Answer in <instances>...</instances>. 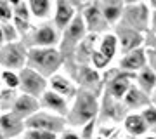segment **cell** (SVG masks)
<instances>
[{
	"mask_svg": "<svg viewBox=\"0 0 156 139\" xmlns=\"http://www.w3.org/2000/svg\"><path fill=\"white\" fill-rule=\"evenodd\" d=\"M62 64H64V57L57 50V47H33V49H28L26 66L40 73L47 80L52 75H56Z\"/></svg>",
	"mask_w": 156,
	"mask_h": 139,
	"instance_id": "1",
	"label": "cell"
},
{
	"mask_svg": "<svg viewBox=\"0 0 156 139\" xmlns=\"http://www.w3.org/2000/svg\"><path fill=\"white\" fill-rule=\"evenodd\" d=\"M97 111H99V103L95 92L80 87L73 99V106L69 108L66 122L69 125H85L94 120Z\"/></svg>",
	"mask_w": 156,
	"mask_h": 139,
	"instance_id": "2",
	"label": "cell"
},
{
	"mask_svg": "<svg viewBox=\"0 0 156 139\" xmlns=\"http://www.w3.org/2000/svg\"><path fill=\"white\" fill-rule=\"evenodd\" d=\"M87 37V28H85V23L82 19V14H76L75 19H73L69 24L66 26V30L62 31V37L59 40V47L57 50L61 52V56L66 59V57H71L75 54L76 47L80 45V42Z\"/></svg>",
	"mask_w": 156,
	"mask_h": 139,
	"instance_id": "3",
	"label": "cell"
},
{
	"mask_svg": "<svg viewBox=\"0 0 156 139\" xmlns=\"http://www.w3.org/2000/svg\"><path fill=\"white\" fill-rule=\"evenodd\" d=\"M26 57H28V47L19 42L4 44L0 47V68L2 70H11V71H21L26 66Z\"/></svg>",
	"mask_w": 156,
	"mask_h": 139,
	"instance_id": "4",
	"label": "cell"
},
{
	"mask_svg": "<svg viewBox=\"0 0 156 139\" xmlns=\"http://www.w3.org/2000/svg\"><path fill=\"white\" fill-rule=\"evenodd\" d=\"M21 42L28 49H33V47H57L59 45V31L56 30L54 24L45 23L42 26H33L30 30V33H26L21 38Z\"/></svg>",
	"mask_w": 156,
	"mask_h": 139,
	"instance_id": "5",
	"label": "cell"
},
{
	"mask_svg": "<svg viewBox=\"0 0 156 139\" xmlns=\"http://www.w3.org/2000/svg\"><path fill=\"white\" fill-rule=\"evenodd\" d=\"M66 123L68 122L64 117H59L56 113L40 110L35 115H31L30 118L24 120V127L33 129V130H47V132H52V134H59L64 130Z\"/></svg>",
	"mask_w": 156,
	"mask_h": 139,
	"instance_id": "6",
	"label": "cell"
},
{
	"mask_svg": "<svg viewBox=\"0 0 156 139\" xmlns=\"http://www.w3.org/2000/svg\"><path fill=\"white\" fill-rule=\"evenodd\" d=\"M47 89H49V80L42 77L40 73H37L35 70L24 66L19 71V92L21 94L40 99Z\"/></svg>",
	"mask_w": 156,
	"mask_h": 139,
	"instance_id": "7",
	"label": "cell"
},
{
	"mask_svg": "<svg viewBox=\"0 0 156 139\" xmlns=\"http://www.w3.org/2000/svg\"><path fill=\"white\" fill-rule=\"evenodd\" d=\"M118 24L127 26L135 31H146L149 26V11L144 4H135V5H127L123 9V16Z\"/></svg>",
	"mask_w": 156,
	"mask_h": 139,
	"instance_id": "8",
	"label": "cell"
},
{
	"mask_svg": "<svg viewBox=\"0 0 156 139\" xmlns=\"http://www.w3.org/2000/svg\"><path fill=\"white\" fill-rule=\"evenodd\" d=\"M82 19L85 23L87 33L99 35L109 28V24L106 23V19H104V16H102V12H101L97 4H90V5L85 7L82 11Z\"/></svg>",
	"mask_w": 156,
	"mask_h": 139,
	"instance_id": "9",
	"label": "cell"
},
{
	"mask_svg": "<svg viewBox=\"0 0 156 139\" xmlns=\"http://www.w3.org/2000/svg\"><path fill=\"white\" fill-rule=\"evenodd\" d=\"M40 103V110H47L50 113H56L59 117H68L69 113V104H68V99H64L62 96L56 94L54 90L47 89L44 92V96L38 99Z\"/></svg>",
	"mask_w": 156,
	"mask_h": 139,
	"instance_id": "10",
	"label": "cell"
},
{
	"mask_svg": "<svg viewBox=\"0 0 156 139\" xmlns=\"http://www.w3.org/2000/svg\"><path fill=\"white\" fill-rule=\"evenodd\" d=\"M135 78V73H130V71H120L116 73L115 77L108 82V96L113 97V99H123L127 90L134 85L132 80Z\"/></svg>",
	"mask_w": 156,
	"mask_h": 139,
	"instance_id": "11",
	"label": "cell"
},
{
	"mask_svg": "<svg viewBox=\"0 0 156 139\" xmlns=\"http://www.w3.org/2000/svg\"><path fill=\"white\" fill-rule=\"evenodd\" d=\"M75 16H76V9L69 2L56 0V4H54V23L52 24L56 26V30L59 33H62L66 30V26L75 19Z\"/></svg>",
	"mask_w": 156,
	"mask_h": 139,
	"instance_id": "12",
	"label": "cell"
},
{
	"mask_svg": "<svg viewBox=\"0 0 156 139\" xmlns=\"http://www.w3.org/2000/svg\"><path fill=\"white\" fill-rule=\"evenodd\" d=\"M115 35H116V38H118V44L122 45L123 56L128 54V52H132V50H135V49H139L140 44L144 42L142 33L135 31V30H130L127 26H122V24H118V30Z\"/></svg>",
	"mask_w": 156,
	"mask_h": 139,
	"instance_id": "13",
	"label": "cell"
},
{
	"mask_svg": "<svg viewBox=\"0 0 156 139\" xmlns=\"http://www.w3.org/2000/svg\"><path fill=\"white\" fill-rule=\"evenodd\" d=\"M37 111H40V103L38 99H35L31 96H26V94H21L16 97L14 104L11 108V113H14L16 117H19L21 120H26L30 118L31 115H35Z\"/></svg>",
	"mask_w": 156,
	"mask_h": 139,
	"instance_id": "14",
	"label": "cell"
},
{
	"mask_svg": "<svg viewBox=\"0 0 156 139\" xmlns=\"http://www.w3.org/2000/svg\"><path fill=\"white\" fill-rule=\"evenodd\" d=\"M24 120L16 117L14 113L7 111V113H0V132L4 134L7 139H14L19 134H24Z\"/></svg>",
	"mask_w": 156,
	"mask_h": 139,
	"instance_id": "15",
	"label": "cell"
},
{
	"mask_svg": "<svg viewBox=\"0 0 156 139\" xmlns=\"http://www.w3.org/2000/svg\"><path fill=\"white\" fill-rule=\"evenodd\" d=\"M49 89L54 90L56 94L62 96L64 99H75L76 96V85L73 80H69L68 77L61 75V73H56L49 78Z\"/></svg>",
	"mask_w": 156,
	"mask_h": 139,
	"instance_id": "16",
	"label": "cell"
},
{
	"mask_svg": "<svg viewBox=\"0 0 156 139\" xmlns=\"http://www.w3.org/2000/svg\"><path fill=\"white\" fill-rule=\"evenodd\" d=\"M146 64H147V52L142 47L125 54L122 57V61H120L122 71H130V73L140 71L142 68H146Z\"/></svg>",
	"mask_w": 156,
	"mask_h": 139,
	"instance_id": "17",
	"label": "cell"
},
{
	"mask_svg": "<svg viewBox=\"0 0 156 139\" xmlns=\"http://www.w3.org/2000/svg\"><path fill=\"white\" fill-rule=\"evenodd\" d=\"M97 40H99V35L87 33V37H85L82 42H80V45L76 47L75 54H73V59H75V61H76L80 66H85V64H89L92 52L97 49V47H95V44H99Z\"/></svg>",
	"mask_w": 156,
	"mask_h": 139,
	"instance_id": "18",
	"label": "cell"
},
{
	"mask_svg": "<svg viewBox=\"0 0 156 139\" xmlns=\"http://www.w3.org/2000/svg\"><path fill=\"white\" fill-rule=\"evenodd\" d=\"M76 80L82 85V89L92 90L95 85H99L101 82V75L97 70H94L92 66L85 64V66H78L76 70Z\"/></svg>",
	"mask_w": 156,
	"mask_h": 139,
	"instance_id": "19",
	"label": "cell"
},
{
	"mask_svg": "<svg viewBox=\"0 0 156 139\" xmlns=\"http://www.w3.org/2000/svg\"><path fill=\"white\" fill-rule=\"evenodd\" d=\"M123 101H125L127 108H130V110H137V108H144V106L147 108L149 106V97H147V94H146L144 90H140L137 85H132L127 90Z\"/></svg>",
	"mask_w": 156,
	"mask_h": 139,
	"instance_id": "20",
	"label": "cell"
},
{
	"mask_svg": "<svg viewBox=\"0 0 156 139\" xmlns=\"http://www.w3.org/2000/svg\"><path fill=\"white\" fill-rule=\"evenodd\" d=\"M97 50H99L101 54L106 56L109 61H113V57L116 56V50H118V38H116V35H115V33H104L99 38Z\"/></svg>",
	"mask_w": 156,
	"mask_h": 139,
	"instance_id": "21",
	"label": "cell"
},
{
	"mask_svg": "<svg viewBox=\"0 0 156 139\" xmlns=\"http://www.w3.org/2000/svg\"><path fill=\"white\" fill-rule=\"evenodd\" d=\"M135 80H137V87L140 90H144L146 94H149L156 89V73L151 70V68H142L137 75H135Z\"/></svg>",
	"mask_w": 156,
	"mask_h": 139,
	"instance_id": "22",
	"label": "cell"
},
{
	"mask_svg": "<svg viewBox=\"0 0 156 139\" xmlns=\"http://www.w3.org/2000/svg\"><path fill=\"white\" fill-rule=\"evenodd\" d=\"M125 129H127L128 134H132L134 137H137V136H142V134H146V130H147V123H146V120L142 118V115H135V113H130V115H127L125 117Z\"/></svg>",
	"mask_w": 156,
	"mask_h": 139,
	"instance_id": "23",
	"label": "cell"
},
{
	"mask_svg": "<svg viewBox=\"0 0 156 139\" xmlns=\"http://www.w3.org/2000/svg\"><path fill=\"white\" fill-rule=\"evenodd\" d=\"M26 4L31 17H37V19L49 17L52 12V0H26Z\"/></svg>",
	"mask_w": 156,
	"mask_h": 139,
	"instance_id": "24",
	"label": "cell"
},
{
	"mask_svg": "<svg viewBox=\"0 0 156 139\" xmlns=\"http://www.w3.org/2000/svg\"><path fill=\"white\" fill-rule=\"evenodd\" d=\"M97 5H99L101 12H102V16H104V19H106V23L109 26L120 23L125 5H106V4H97Z\"/></svg>",
	"mask_w": 156,
	"mask_h": 139,
	"instance_id": "25",
	"label": "cell"
},
{
	"mask_svg": "<svg viewBox=\"0 0 156 139\" xmlns=\"http://www.w3.org/2000/svg\"><path fill=\"white\" fill-rule=\"evenodd\" d=\"M19 96V90H14V89H2L0 90V111L2 113H7L11 111L12 104L16 97Z\"/></svg>",
	"mask_w": 156,
	"mask_h": 139,
	"instance_id": "26",
	"label": "cell"
},
{
	"mask_svg": "<svg viewBox=\"0 0 156 139\" xmlns=\"http://www.w3.org/2000/svg\"><path fill=\"white\" fill-rule=\"evenodd\" d=\"M0 78H2V83L5 85V89L19 90V73H17V71L2 70V73H0Z\"/></svg>",
	"mask_w": 156,
	"mask_h": 139,
	"instance_id": "27",
	"label": "cell"
},
{
	"mask_svg": "<svg viewBox=\"0 0 156 139\" xmlns=\"http://www.w3.org/2000/svg\"><path fill=\"white\" fill-rule=\"evenodd\" d=\"M0 26H2V33H4L5 44H12V42H19V40H21V35H19V31L16 30V26L12 24V21L2 23Z\"/></svg>",
	"mask_w": 156,
	"mask_h": 139,
	"instance_id": "28",
	"label": "cell"
},
{
	"mask_svg": "<svg viewBox=\"0 0 156 139\" xmlns=\"http://www.w3.org/2000/svg\"><path fill=\"white\" fill-rule=\"evenodd\" d=\"M109 63L111 61H109L104 54H101L97 49H95L94 52H92V56H90V64H92V68L97 70V71H99V70H106V68L109 66Z\"/></svg>",
	"mask_w": 156,
	"mask_h": 139,
	"instance_id": "29",
	"label": "cell"
},
{
	"mask_svg": "<svg viewBox=\"0 0 156 139\" xmlns=\"http://www.w3.org/2000/svg\"><path fill=\"white\" fill-rule=\"evenodd\" d=\"M24 139H57V134L47 132V130H33V129H26V130H24Z\"/></svg>",
	"mask_w": 156,
	"mask_h": 139,
	"instance_id": "30",
	"label": "cell"
},
{
	"mask_svg": "<svg viewBox=\"0 0 156 139\" xmlns=\"http://www.w3.org/2000/svg\"><path fill=\"white\" fill-rule=\"evenodd\" d=\"M12 21V7L9 0H0V23Z\"/></svg>",
	"mask_w": 156,
	"mask_h": 139,
	"instance_id": "31",
	"label": "cell"
},
{
	"mask_svg": "<svg viewBox=\"0 0 156 139\" xmlns=\"http://www.w3.org/2000/svg\"><path fill=\"white\" fill-rule=\"evenodd\" d=\"M142 118L146 120V123H147V125L156 123V108H153V106L144 108V111H142Z\"/></svg>",
	"mask_w": 156,
	"mask_h": 139,
	"instance_id": "32",
	"label": "cell"
},
{
	"mask_svg": "<svg viewBox=\"0 0 156 139\" xmlns=\"http://www.w3.org/2000/svg\"><path fill=\"white\" fill-rule=\"evenodd\" d=\"M146 52H147V61H149V64H151V70L156 73V47L154 49L146 50Z\"/></svg>",
	"mask_w": 156,
	"mask_h": 139,
	"instance_id": "33",
	"label": "cell"
},
{
	"mask_svg": "<svg viewBox=\"0 0 156 139\" xmlns=\"http://www.w3.org/2000/svg\"><path fill=\"white\" fill-rule=\"evenodd\" d=\"M92 130H94V120L83 125V134H82V139H90V137H92Z\"/></svg>",
	"mask_w": 156,
	"mask_h": 139,
	"instance_id": "34",
	"label": "cell"
},
{
	"mask_svg": "<svg viewBox=\"0 0 156 139\" xmlns=\"http://www.w3.org/2000/svg\"><path fill=\"white\" fill-rule=\"evenodd\" d=\"M66 2H69L75 9H76V7H83V9H85L87 5L92 4V0H66Z\"/></svg>",
	"mask_w": 156,
	"mask_h": 139,
	"instance_id": "35",
	"label": "cell"
},
{
	"mask_svg": "<svg viewBox=\"0 0 156 139\" xmlns=\"http://www.w3.org/2000/svg\"><path fill=\"white\" fill-rule=\"evenodd\" d=\"M61 139H82V136H78L76 132H62L61 134Z\"/></svg>",
	"mask_w": 156,
	"mask_h": 139,
	"instance_id": "36",
	"label": "cell"
},
{
	"mask_svg": "<svg viewBox=\"0 0 156 139\" xmlns=\"http://www.w3.org/2000/svg\"><path fill=\"white\" fill-rule=\"evenodd\" d=\"M23 2H24V0H9V4H11L12 9H16V7L19 5V4H23Z\"/></svg>",
	"mask_w": 156,
	"mask_h": 139,
	"instance_id": "37",
	"label": "cell"
},
{
	"mask_svg": "<svg viewBox=\"0 0 156 139\" xmlns=\"http://www.w3.org/2000/svg\"><path fill=\"white\" fill-rule=\"evenodd\" d=\"M125 5H135V4H140V0H123Z\"/></svg>",
	"mask_w": 156,
	"mask_h": 139,
	"instance_id": "38",
	"label": "cell"
},
{
	"mask_svg": "<svg viewBox=\"0 0 156 139\" xmlns=\"http://www.w3.org/2000/svg\"><path fill=\"white\" fill-rule=\"evenodd\" d=\"M5 44V40H4V33H2V26H0V47Z\"/></svg>",
	"mask_w": 156,
	"mask_h": 139,
	"instance_id": "39",
	"label": "cell"
},
{
	"mask_svg": "<svg viewBox=\"0 0 156 139\" xmlns=\"http://www.w3.org/2000/svg\"><path fill=\"white\" fill-rule=\"evenodd\" d=\"M153 24H154V31H156V23H153ZM151 45H153V47H154V45H156V37H154V42H153V44H151ZM153 47H151V49H153Z\"/></svg>",
	"mask_w": 156,
	"mask_h": 139,
	"instance_id": "40",
	"label": "cell"
},
{
	"mask_svg": "<svg viewBox=\"0 0 156 139\" xmlns=\"http://www.w3.org/2000/svg\"><path fill=\"white\" fill-rule=\"evenodd\" d=\"M149 4H151L153 7H154V9H156V0H149Z\"/></svg>",
	"mask_w": 156,
	"mask_h": 139,
	"instance_id": "41",
	"label": "cell"
},
{
	"mask_svg": "<svg viewBox=\"0 0 156 139\" xmlns=\"http://www.w3.org/2000/svg\"><path fill=\"white\" fill-rule=\"evenodd\" d=\"M153 23H156V11H154V14H153Z\"/></svg>",
	"mask_w": 156,
	"mask_h": 139,
	"instance_id": "42",
	"label": "cell"
},
{
	"mask_svg": "<svg viewBox=\"0 0 156 139\" xmlns=\"http://www.w3.org/2000/svg\"><path fill=\"white\" fill-rule=\"evenodd\" d=\"M144 139H156V136H147V137H144Z\"/></svg>",
	"mask_w": 156,
	"mask_h": 139,
	"instance_id": "43",
	"label": "cell"
},
{
	"mask_svg": "<svg viewBox=\"0 0 156 139\" xmlns=\"http://www.w3.org/2000/svg\"><path fill=\"white\" fill-rule=\"evenodd\" d=\"M0 139H7V137H5V136H4L2 132H0Z\"/></svg>",
	"mask_w": 156,
	"mask_h": 139,
	"instance_id": "44",
	"label": "cell"
},
{
	"mask_svg": "<svg viewBox=\"0 0 156 139\" xmlns=\"http://www.w3.org/2000/svg\"><path fill=\"white\" fill-rule=\"evenodd\" d=\"M2 87H4V83H2V78H0V90H2Z\"/></svg>",
	"mask_w": 156,
	"mask_h": 139,
	"instance_id": "45",
	"label": "cell"
},
{
	"mask_svg": "<svg viewBox=\"0 0 156 139\" xmlns=\"http://www.w3.org/2000/svg\"><path fill=\"white\" fill-rule=\"evenodd\" d=\"M94 2H99V0H94Z\"/></svg>",
	"mask_w": 156,
	"mask_h": 139,
	"instance_id": "46",
	"label": "cell"
},
{
	"mask_svg": "<svg viewBox=\"0 0 156 139\" xmlns=\"http://www.w3.org/2000/svg\"><path fill=\"white\" fill-rule=\"evenodd\" d=\"M154 90H156V89H154Z\"/></svg>",
	"mask_w": 156,
	"mask_h": 139,
	"instance_id": "47",
	"label": "cell"
}]
</instances>
